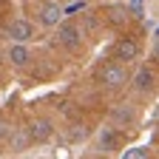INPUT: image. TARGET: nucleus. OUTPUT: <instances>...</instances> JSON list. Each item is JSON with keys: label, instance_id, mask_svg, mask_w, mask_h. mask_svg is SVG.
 I'll return each mask as SVG.
<instances>
[{"label": "nucleus", "instance_id": "f257e3e1", "mask_svg": "<svg viewBox=\"0 0 159 159\" xmlns=\"http://www.w3.org/2000/svg\"><path fill=\"white\" fill-rule=\"evenodd\" d=\"M97 80H99V85L102 88H122L125 83H128V71H125V66L122 63H105L102 68L97 71Z\"/></svg>", "mask_w": 159, "mask_h": 159}, {"label": "nucleus", "instance_id": "f03ea898", "mask_svg": "<svg viewBox=\"0 0 159 159\" xmlns=\"http://www.w3.org/2000/svg\"><path fill=\"white\" fill-rule=\"evenodd\" d=\"M54 43L60 48H77L80 43H83V31H80L77 23H60L57 34H54Z\"/></svg>", "mask_w": 159, "mask_h": 159}, {"label": "nucleus", "instance_id": "7ed1b4c3", "mask_svg": "<svg viewBox=\"0 0 159 159\" xmlns=\"http://www.w3.org/2000/svg\"><path fill=\"white\" fill-rule=\"evenodd\" d=\"M139 54H142V48H139V43L134 37H119L116 46H114V60L116 63H134Z\"/></svg>", "mask_w": 159, "mask_h": 159}, {"label": "nucleus", "instance_id": "20e7f679", "mask_svg": "<svg viewBox=\"0 0 159 159\" xmlns=\"http://www.w3.org/2000/svg\"><path fill=\"white\" fill-rule=\"evenodd\" d=\"M29 134H31V142L43 145V142H48V139L54 136V125H51V119L37 116V119H31V122H29Z\"/></svg>", "mask_w": 159, "mask_h": 159}, {"label": "nucleus", "instance_id": "39448f33", "mask_svg": "<svg viewBox=\"0 0 159 159\" xmlns=\"http://www.w3.org/2000/svg\"><path fill=\"white\" fill-rule=\"evenodd\" d=\"M9 37H11V43H29V40H34V26L29 23V20L23 17H17L11 20V26H9Z\"/></svg>", "mask_w": 159, "mask_h": 159}, {"label": "nucleus", "instance_id": "423d86ee", "mask_svg": "<svg viewBox=\"0 0 159 159\" xmlns=\"http://www.w3.org/2000/svg\"><path fill=\"white\" fill-rule=\"evenodd\" d=\"M63 9H60V3H43L40 6V11H37V20L43 26H48V29H57L60 26V20H63Z\"/></svg>", "mask_w": 159, "mask_h": 159}, {"label": "nucleus", "instance_id": "0eeeda50", "mask_svg": "<svg viewBox=\"0 0 159 159\" xmlns=\"http://www.w3.org/2000/svg\"><path fill=\"white\" fill-rule=\"evenodd\" d=\"M97 145L102 148V151H116V148H119V131H116V125L99 128V134H97Z\"/></svg>", "mask_w": 159, "mask_h": 159}, {"label": "nucleus", "instance_id": "6e6552de", "mask_svg": "<svg viewBox=\"0 0 159 159\" xmlns=\"http://www.w3.org/2000/svg\"><path fill=\"white\" fill-rule=\"evenodd\" d=\"M6 57H9V63H11L14 68H26V66H29V60H31V51H29L23 43H11Z\"/></svg>", "mask_w": 159, "mask_h": 159}, {"label": "nucleus", "instance_id": "1a4fd4ad", "mask_svg": "<svg viewBox=\"0 0 159 159\" xmlns=\"http://www.w3.org/2000/svg\"><path fill=\"white\" fill-rule=\"evenodd\" d=\"M153 68L151 66H142V68H139L136 74H134V88L139 91V94H148L151 88H153Z\"/></svg>", "mask_w": 159, "mask_h": 159}, {"label": "nucleus", "instance_id": "9d476101", "mask_svg": "<svg viewBox=\"0 0 159 159\" xmlns=\"http://www.w3.org/2000/svg\"><path fill=\"white\" fill-rule=\"evenodd\" d=\"M9 142H11L14 151H26V148L31 145V134H29V128H14V131H9Z\"/></svg>", "mask_w": 159, "mask_h": 159}, {"label": "nucleus", "instance_id": "9b49d317", "mask_svg": "<svg viewBox=\"0 0 159 159\" xmlns=\"http://www.w3.org/2000/svg\"><path fill=\"white\" fill-rule=\"evenodd\" d=\"M119 159H148V148H131V151H125Z\"/></svg>", "mask_w": 159, "mask_h": 159}, {"label": "nucleus", "instance_id": "f8f14e48", "mask_svg": "<svg viewBox=\"0 0 159 159\" xmlns=\"http://www.w3.org/2000/svg\"><path fill=\"white\" fill-rule=\"evenodd\" d=\"M114 119H116V122H128V119H131V111L128 108H116L114 111Z\"/></svg>", "mask_w": 159, "mask_h": 159}, {"label": "nucleus", "instance_id": "ddd939ff", "mask_svg": "<svg viewBox=\"0 0 159 159\" xmlns=\"http://www.w3.org/2000/svg\"><path fill=\"white\" fill-rule=\"evenodd\" d=\"M71 136H74V139H80V136H85V125H74Z\"/></svg>", "mask_w": 159, "mask_h": 159}, {"label": "nucleus", "instance_id": "4468645a", "mask_svg": "<svg viewBox=\"0 0 159 159\" xmlns=\"http://www.w3.org/2000/svg\"><path fill=\"white\" fill-rule=\"evenodd\" d=\"M151 54H153V60H159V40H153V48H151Z\"/></svg>", "mask_w": 159, "mask_h": 159}, {"label": "nucleus", "instance_id": "2eb2a0df", "mask_svg": "<svg viewBox=\"0 0 159 159\" xmlns=\"http://www.w3.org/2000/svg\"><path fill=\"white\" fill-rule=\"evenodd\" d=\"M3 136H9V128H6V122H3V119H0V139H3Z\"/></svg>", "mask_w": 159, "mask_h": 159}, {"label": "nucleus", "instance_id": "dca6fc26", "mask_svg": "<svg viewBox=\"0 0 159 159\" xmlns=\"http://www.w3.org/2000/svg\"><path fill=\"white\" fill-rule=\"evenodd\" d=\"M153 37H156V40H159V29H156V31H153Z\"/></svg>", "mask_w": 159, "mask_h": 159}]
</instances>
